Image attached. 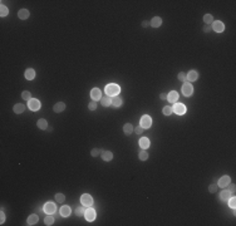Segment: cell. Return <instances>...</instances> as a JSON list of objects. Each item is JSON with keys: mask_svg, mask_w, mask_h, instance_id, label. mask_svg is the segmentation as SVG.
Here are the masks:
<instances>
[{"mask_svg": "<svg viewBox=\"0 0 236 226\" xmlns=\"http://www.w3.org/2000/svg\"><path fill=\"white\" fill-rule=\"evenodd\" d=\"M119 92H121V87L118 84L111 83L106 87V94L109 95V97H116V95L119 94Z\"/></svg>", "mask_w": 236, "mask_h": 226, "instance_id": "cell-1", "label": "cell"}, {"mask_svg": "<svg viewBox=\"0 0 236 226\" xmlns=\"http://www.w3.org/2000/svg\"><path fill=\"white\" fill-rule=\"evenodd\" d=\"M80 202H82V205L86 206V207H92V206H93V199H92V196L88 195V193L82 195Z\"/></svg>", "mask_w": 236, "mask_h": 226, "instance_id": "cell-2", "label": "cell"}, {"mask_svg": "<svg viewBox=\"0 0 236 226\" xmlns=\"http://www.w3.org/2000/svg\"><path fill=\"white\" fill-rule=\"evenodd\" d=\"M140 126L142 127L143 129H146V128H150L151 126H152V118L148 116V114H144V116L141 118V123H140Z\"/></svg>", "mask_w": 236, "mask_h": 226, "instance_id": "cell-3", "label": "cell"}, {"mask_svg": "<svg viewBox=\"0 0 236 226\" xmlns=\"http://www.w3.org/2000/svg\"><path fill=\"white\" fill-rule=\"evenodd\" d=\"M40 107H42V104H40V102L38 99H34V98H31L30 101H28V108H29L30 111H33V112H35V111H39Z\"/></svg>", "mask_w": 236, "mask_h": 226, "instance_id": "cell-4", "label": "cell"}, {"mask_svg": "<svg viewBox=\"0 0 236 226\" xmlns=\"http://www.w3.org/2000/svg\"><path fill=\"white\" fill-rule=\"evenodd\" d=\"M172 111H174L176 114H178V116H182V114L186 113V107L182 103H175V106L172 107Z\"/></svg>", "mask_w": 236, "mask_h": 226, "instance_id": "cell-5", "label": "cell"}, {"mask_svg": "<svg viewBox=\"0 0 236 226\" xmlns=\"http://www.w3.org/2000/svg\"><path fill=\"white\" fill-rule=\"evenodd\" d=\"M43 210H44V212H45V214L52 215V214H54V212H55L57 206H55L54 202H47V203H44Z\"/></svg>", "mask_w": 236, "mask_h": 226, "instance_id": "cell-6", "label": "cell"}, {"mask_svg": "<svg viewBox=\"0 0 236 226\" xmlns=\"http://www.w3.org/2000/svg\"><path fill=\"white\" fill-rule=\"evenodd\" d=\"M84 217L87 221H93L96 219V210L93 207H87L86 212H84Z\"/></svg>", "mask_w": 236, "mask_h": 226, "instance_id": "cell-7", "label": "cell"}, {"mask_svg": "<svg viewBox=\"0 0 236 226\" xmlns=\"http://www.w3.org/2000/svg\"><path fill=\"white\" fill-rule=\"evenodd\" d=\"M182 93H183L186 97H191L193 93V87L191 85V83H183V85H182Z\"/></svg>", "mask_w": 236, "mask_h": 226, "instance_id": "cell-8", "label": "cell"}, {"mask_svg": "<svg viewBox=\"0 0 236 226\" xmlns=\"http://www.w3.org/2000/svg\"><path fill=\"white\" fill-rule=\"evenodd\" d=\"M212 29L216 31V33H222L225 29V25L222 21H220V20H216V21H213L212 23Z\"/></svg>", "mask_w": 236, "mask_h": 226, "instance_id": "cell-9", "label": "cell"}, {"mask_svg": "<svg viewBox=\"0 0 236 226\" xmlns=\"http://www.w3.org/2000/svg\"><path fill=\"white\" fill-rule=\"evenodd\" d=\"M230 182H231V179L229 176H222L221 179H220L219 181H217V186L219 187H227L229 185H230Z\"/></svg>", "mask_w": 236, "mask_h": 226, "instance_id": "cell-10", "label": "cell"}, {"mask_svg": "<svg viewBox=\"0 0 236 226\" xmlns=\"http://www.w3.org/2000/svg\"><path fill=\"white\" fill-rule=\"evenodd\" d=\"M90 97H92V99L94 102L100 101V98H102V92L99 91V88H93L92 92H90Z\"/></svg>", "mask_w": 236, "mask_h": 226, "instance_id": "cell-11", "label": "cell"}, {"mask_svg": "<svg viewBox=\"0 0 236 226\" xmlns=\"http://www.w3.org/2000/svg\"><path fill=\"white\" fill-rule=\"evenodd\" d=\"M186 77H187L188 82H195V81L199 79V72H197V71H190Z\"/></svg>", "mask_w": 236, "mask_h": 226, "instance_id": "cell-12", "label": "cell"}, {"mask_svg": "<svg viewBox=\"0 0 236 226\" xmlns=\"http://www.w3.org/2000/svg\"><path fill=\"white\" fill-rule=\"evenodd\" d=\"M100 103H102L103 107H108L112 104V97H109V95H102V98H100Z\"/></svg>", "mask_w": 236, "mask_h": 226, "instance_id": "cell-13", "label": "cell"}, {"mask_svg": "<svg viewBox=\"0 0 236 226\" xmlns=\"http://www.w3.org/2000/svg\"><path fill=\"white\" fill-rule=\"evenodd\" d=\"M167 99H168V102H171V103H175V102H177V101H178V93H177L176 91L170 92V93L167 94Z\"/></svg>", "mask_w": 236, "mask_h": 226, "instance_id": "cell-14", "label": "cell"}, {"mask_svg": "<svg viewBox=\"0 0 236 226\" xmlns=\"http://www.w3.org/2000/svg\"><path fill=\"white\" fill-rule=\"evenodd\" d=\"M150 25H151V27H153V28L161 27V25H162V19L160 18V17H155V18L152 19V20L150 21Z\"/></svg>", "mask_w": 236, "mask_h": 226, "instance_id": "cell-15", "label": "cell"}, {"mask_svg": "<svg viewBox=\"0 0 236 226\" xmlns=\"http://www.w3.org/2000/svg\"><path fill=\"white\" fill-rule=\"evenodd\" d=\"M150 145H151V142H150V139L147 138V137H142V138L140 139V146H141V148L142 149H147L150 147Z\"/></svg>", "mask_w": 236, "mask_h": 226, "instance_id": "cell-16", "label": "cell"}, {"mask_svg": "<svg viewBox=\"0 0 236 226\" xmlns=\"http://www.w3.org/2000/svg\"><path fill=\"white\" fill-rule=\"evenodd\" d=\"M30 15V13L28 11V9H21V10L18 11V17L19 19H21V20H25V19H28Z\"/></svg>", "mask_w": 236, "mask_h": 226, "instance_id": "cell-17", "label": "cell"}, {"mask_svg": "<svg viewBox=\"0 0 236 226\" xmlns=\"http://www.w3.org/2000/svg\"><path fill=\"white\" fill-rule=\"evenodd\" d=\"M231 196H234V193L231 192V191H222L221 193H220V200H222V201H227L229 199H230Z\"/></svg>", "mask_w": 236, "mask_h": 226, "instance_id": "cell-18", "label": "cell"}, {"mask_svg": "<svg viewBox=\"0 0 236 226\" xmlns=\"http://www.w3.org/2000/svg\"><path fill=\"white\" fill-rule=\"evenodd\" d=\"M53 109H54L55 113H60L63 111L65 109V104L63 103V102H58V103L54 104V107H53Z\"/></svg>", "mask_w": 236, "mask_h": 226, "instance_id": "cell-19", "label": "cell"}, {"mask_svg": "<svg viewBox=\"0 0 236 226\" xmlns=\"http://www.w3.org/2000/svg\"><path fill=\"white\" fill-rule=\"evenodd\" d=\"M38 220H39V217H38V215L33 214V215H30L29 217L27 219V225H29V226H31V225H35L37 222H38Z\"/></svg>", "mask_w": 236, "mask_h": 226, "instance_id": "cell-20", "label": "cell"}, {"mask_svg": "<svg viewBox=\"0 0 236 226\" xmlns=\"http://www.w3.org/2000/svg\"><path fill=\"white\" fill-rule=\"evenodd\" d=\"M100 152H102V158L104 161H111L112 158H113V153L111 151H103V149H100Z\"/></svg>", "mask_w": 236, "mask_h": 226, "instance_id": "cell-21", "label": "cell"}, {"mask_svg": "<svg viewBox=\"0 0 236 226\" xmlns=\"http://www.w3.org/2000/svg\"><path fill=\"white\" fill-rule=\"evenodd\" d=\"M70 211H72V210H70L69 206H62L60 211H59V212H60V215L63 216V217H68V216L70 215Z\"/></svg>", "mask_w": 236, "mask_h": 226, "instance_id": "cell-22", "label": "cell"}, {"mask_svg": "<svg viewBox=\"0 0 236 226\" xmlns=\"http://www.w3.org/2000/svg\"><path fill=\"white\" fill-rule=\"evenodd\" d=\"M25 78L28 79V81H31V79H34V77H35V72H34V69H31V68H28L27 71H25Z\"/></svg>", "mask_w": 236, "mask_h": 226, "instance_id": "cell-23", "label": "cell"}, {"mask_svg": "<svg viewBox=\"0 0 236 226\" xmlns=\"http://www.w3.org/2000/svg\"><path fill=\"white\" fill-rule=\"evenodd\" d=\"M25 111V106L24 104H21V103H17L14 106V113H17V114H20V113H23Z\"/></svg>", "mask_w": 236, "mask_h": 226, "instance_id": "cell-24", "label": "cell"}, {"mask_svg": "<svg viewBox=\"0 0 236 226\" xmlns=\"http://www.w3.org/2000/svg\"><path fill=\"white\" fill-rule=\"evenodd\" d=\"M37 126H38V128H40V129H48V122H47L45 119H43V118L38 121Z\"/></svg>", "mask_w": 236, "mask_h": 226, "instance_id": "cell-25", "label": "cell"}, {"mask_svg": "<svg viewBox=\"0 0 236 226\" xmlns=\"http://www.w3.org/2000/svg\"><path fill=\"white\" fill-rule=\"evenodd\" d=\"M123 132H124V135H131L132 132H133V126L131 125V123H126V125L123 126Z\"/></svg>", "mask_w": 236, "mask_h": 226, "instance_id": "cell-26", "label": "cell"}, {"mask_svg": "<svg viewBox=\"0 0 236 226\" xmlns=\"http://www.w3.org/2000/svg\"><path fill=\"white\" fill-rule=\"evenodd\" d=\"M138 158H140L141 161L148 160V152H147L146 149H142V151H140V152H138Z\"/></svg>", "mask_w": 236, "mask_h": 226, "instance_id": "cell-27", "label": "cell"}, {"mask_svg": "<svg viewBox=\"0 0 236 226\" xmlns=\"http://www.w3.org/2000/svg\"><path fill=\"white\" fill-rule=\"evenodd\" d=\"M112 104H113L114 107H121V106H122L121 97H118V95H116V97H112Z\"/></svg>", "mask_w": 236, "mask_h": 226, "instance_id": "cell-28", "label": "cell"}, {"mask_svg": "<svg viewBox=\"0 0 236 226\" xmlns=\"http://www.w3.org/2000/svg\"><path fill=\"white\" fill-rule=\"evenodd\" d=\"M44 224H45L47 226H50V225H53V224H54V217H53L52 215H48V216H45V219H44Z\"/></svg>", "mask_w": 236, "mask_h": 226, "instance_id": "cell-29", "label": "cell"}, {"mask_svg": "<svg viewBox=\"0 0 236 226\" xmlns=\"http://www.w3.org/2000/svg\"><path fill=\"white\" fill-rule=\"evenodd\" d=\"M203 21H205V23H206V25L212 24V23H213V18H212V15H210V14L203 15Z\"/></svg>", "mask_w": 236, "mask_h": 226, "instance_id": "cell-30", "label": "cell"}, {"mask_svg": "<svg viewBox=\"0 0 236 226\" xmlns=\"http://www.w3.org/2000/svg\"><path fill=\"white\" fill-rule=\"evenodd\" d=\"M86 206H79L77 210H75V214L77 216H84V212H86Z\"/></svg>", "mask_w": 236, "mask_h": 226, "instance_id": "cell-31", "label": "cell"}, {"mask_svg": "<svg viewBox=\"0 0 236 226\" xmlns=\"http://www.w3.org/2000/svg\"><path fill=\"white\" fill-rule=\"evenodd\" d=\"M21 98L25 101H30L31 99V93L29 91H24L23 93H21Z\"/></svg>", "mask_w": 236, "mask_h": 226, "instance_id": "cell-32", "label": "cell"}, {"mask_svg": "<svg viewBox=\"0 0 236 226\" xmlns=\"http://www.w3.org/2000/svg\"><path fill=\"white\" fill-rule=\"evenodd\" d=\"M8 14H9L8 8H6L5 5H3V4H1V6H0V15H1V17H6Z\"/></svg>", "mask_w": 236, "mask_h": 226, "instance_id": "cell-33", "label": "cell"}, {"mask_svg": "<svg viewBox=\"0 0 236 226\" xmlns=\"http://www.w3.org/2000/svg\"><path fill=\"white\" fill-rule=\"evenodd\" d=\"M64 200H65V197H64L63 193H57V195H55V201L58 203H63V202H64Z\"/></svg>", "mask_w": 236, "mask_h": 226, "instance_id": "cell-34", "label": "cell"}, {"mask_svg": "<svg viewBox=\"0 0 236 226\" xmlns=\"http://www.w3.org/2000/svg\"><path fill=\"white\" fill-rule=\"evenodd\" d=\"M227 202H229V206H230L231 209H235V206H236V199L234 196H231L230 199L227 200Z\"/></svg>", "mask_w": 236, "mask_h": 226, "instance_id": "cell-35", "label": "cell"}, {"mask_svg": "<svg viewBox=\"0 0 236 226\" xmlns=\"http://www.w3.org/2000/svg\"><path fill=\"white\" fill-rule=\"evenodd\" d=\"M172 107H170V106H166V107H163V114L165 116H170V114H172Z\"/></svg>", "mask_w": 236, "mask_h": 226, "instance_id": "cell-36", "label": "cell"}, {"mask_svg": "<svg viewBox=\"0 0 236 226\" xmlns=\"http://www.w3.org/2000/svg\"><path fill=\"white\" fill-rule=\"evenodd\" d=\"M178 79H180V81H182L183 82V83H187V77H186V74H185V73H178Z\"/></svg>", "mask_w": 236, "mask_h": 226, "instance_id": "cell-37", "label": "cell"}, {"mask_svg": "<svg viewBox=\"0 0 236 226\" xmlns=\"http://www.w3.org/2000/svg\"><path fill=\"white\" fill-rule=\"evenodd\" d=\"M217 187H219V186H217V183H212L211 186L209 187V191H210V192H212V193H215L216 191H217Z\"/></svg>", "mask_w": 236, "mask_h": 226, "instance_id": "cell-38", "label": "cell"}, {"mask_svg": "<svg viewBox=\"0 0 236 226\" xmlns=\"http://www.w3.org/2000/svg\"><path fill=\"white\" fill-rule=\"evenodd\" d=\"M96 108H97V103L94 101L90 102V103L88 104V109H89V111H96Z\"/></svg>", "mask_w": 236, "mask_h": 226, "instance_id": "cell-39", "label": "cell"}, {"mask_svg": "<svg viewBox=\"0 0 236 226\" xmlns=\"http://www.w3.org/2000/svg\"><path fill=\"white\" fill-rule=\"evenodd\" d=\"M99 152H100V149H98V148H93L92 151H90V155H92L93 157H97V156L99 155Z\"/></svg>", "mask_w": 236, "mask_h": 226, "instance_id": "cell-40", "label": "cell"}, {"mask_svg": "<svg viewBox=\"0 0 236 226\" xmlns=\"http://www.w3.org/2000/svg\"><path fill=\"white\" fill-rule=\"evenodd\" d=\"M134 131H136V133H138V135H141V133H143V128L141 126H137L136 128H134Z\"/></svg>", "mask_w": 236, "mask_h": 226, "instance_id": "cell-41", "label": "cell"}, {"mask_svg": "<svg viewBox=\"0 0 236 226\" xmlns=\"http://www.w3.org/2000/svg\"><path fill=\"white\" fill-rule=\"evenodd\" d=\"M211 29H212L211 25H205V27H203V31H205V33H210Z\"/></svg>", "mask_w": 236, "mask_h": 226, "instance_id": "cell-42", "label": "cell"}, {"mask_svg": "<svg viewBox=\"0 0 236 226\" xmlns=\"http://www.w3.org/2000/svg\"><path fill=\"white\" fill-rule=\"evenodd\" d=\"M5 222V214H4V211L1 210V217H0V224H4Z\"/></svg>", "mask_w": 236, "mask_h": 226, "instance_id": "cell-43", "label": "cell"}, {"mask_svg": "<svg viewBox=\"0 0 236 226\" xmlns=\"http://www.w3.org/2000/svg\"><path fill=\"white\" fill-rule=\"evenodd\" d=\"M160 98H161V99H167V94H166V93H161V94H160Z\"/></svg>", "mask_w": 236, "mask_h": 226, "instance_id": "cell-44", "label": "cell"}, {"mask_svg": "<svg viewBox=\"0 0 236 226\" xmlns=\"http://www.w3.org/2000/svg\"><path fill=\"white\" fill-rule=\"evenodd\" d=\"M148 25H150V23H148V21H147V20L142 21V27H143V28H147V27H148Z\"/></svg>", "mask_w": 236, "mask_h": 226, "instance_id": "cell-45", "label": "cell"}, {"mask_svg": "<svg viewBox=\"0 0 236 226\" xmlns=\"http://www.w3.org/2000/svg\"><path fill=\"white\" fill-rule=\"evenodd\" d=\"M230 191H231L232 193H235V186H234V185H231V187H230Z\"/></svg>", "mask_w": 236, "mask_h": 226, "instance_id": "cell-46", "label": "cell"}]
</instances>
